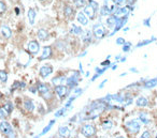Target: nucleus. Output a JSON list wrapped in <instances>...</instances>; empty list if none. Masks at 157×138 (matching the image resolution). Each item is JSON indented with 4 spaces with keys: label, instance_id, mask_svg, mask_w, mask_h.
<instances>
[{
    "label": "nucleus",
    "instance_id": "nucleus-18",
    "mask_svg": "<svg viewBox=\"0 0 157 138\" xmlns=\"http://www.w3.org/2000/svg\"><path fill=\"white\" fill-rule=\"evenodd\" d=\"M37 90H38L42 95H45L46 93H48V87L44 84H38V86H37Z\"/></svg>",
    "mask_w": 157,
    "mask_h": 138
},
{
    "label": "nucleus",
    "instance_id": "nucleus-6",
    "mask_svg": "<svg viewBox=\"0 0 157 138\" xmlns=\"http://www.w3.org/2000/svg\"><path fill=\"white\" fill-rule=\"evenodd\" d=\"M28 50L33 55L38 54L39 50H40V45H39V43L37 42V41H30V42L28 43Z\"/></svg>",
    "mask_w": 157,
    "mask_h": 138
},
{
    "label": "nucleus",
    "instance_id": "nucleus-22",
    "mask_svg": "<svg viewBox=\"0 0 157 138\" xmlns=\"http://www.w3.org/2000/svg\"><path fill=\"white\" fill-rule=\"evenodd\" d=\"M24 107H25V109L28 110V111H32V110L35 109V105H33V102L30 101V100H27V101H25Z\"/></svg>",
    "mask_w": 157,
    "mask_h": 138
},
{
    "label": "nucleus",
    "instance_id": "nucleus-50",
    "mask_svg": "<svg viewBox=\"0 0 157 138\" xmlns=\"http://www.w3.org/2000/svg\"><path fill=\"white\" fill-rule=\"evenodd\" d=\"M40 1H44V0H40Z\"/></svg>",
    "mask_w": 157,
    "mask_h": 138
},
{
    "label": "nucleus",
    "instance_id": "nucleus-43",
    "mask_svg": "<svg viewBox=\"0 0 157 138\" xmlns=\"http://www.w3.org/2000/svg\"><path fill=\"white\" fill-rule=\"evenodd\" d=\"M144 25L145 26H150V18H148L146 21H144Z\"/></svg>",
    "mask_w": 157,
    "mask_h": 138
},
{
    "label": "nucleus",
    "instance_id": "nucleus-32",
    "mask_svg": "<svg viewBox=\"0 0 157 138\" xmlns=\"http://www.w3.org/2000/svg\"><path fill=\"white\" fill-rule=\"evenodd\" d=\"M54 123H55V120H52V121H51L50 123H48V127H46L45 129H44V130H43V131H42V133L40 134V136H41V135H44V134H46V133H48V132L51 130V127H53V124H54Z\"/></svg>",
    "mask_w": 157,
    "mask_h": 138
},
{
    "label": "nucleus",
    "instance_id": "nucleus-36",
    "mask_svg": "<svg viewBox=\"0 0 157 138\" xmlns=\"http://www.w3.org/2000/svg\"><path fill=\"white\" fill-rule=\"evenodd\" d=\"M155 40V37H153L152 40H146V41H144V42H142V43H139L138 45H137V47H140V46H144L145 44H149V43H151L152 41H154Z\"/></svg>",
    "mask_w": 157,
    "mask_h": 138
},
{
    "label": "nucleus",
    "instance_id": "nucleus-28",
    "mask_svg": "<svg viewBox=\"0 0 157 138\" xmlns=\"http://www.w3.org/2000/svg\"><path fill=\"white\" fill-rule=\"evenodd\" d=\"M157 86V78L155 79H151L149 82H145V88H153V87Z\"/></svg>",
    "mask_w": 157,
    "mask_h": 138
},
{
    "label": "nucleus",
    "instance_id": "nucleus-4",
    "mask_svg": "<svg viewBox=\"0 0 157 138\" xmlns=\"http://www.w3.org/2000/svg\"><path fill=\"white\" fill-rule=\"evenodd\" d=\"M83 13L86 15V16H87L88 19H92V21H93V19L95 18L97 11H96V10L94 9L91 5H85V7H84V12Z\"/></svg>",
    "mask_w": 157,
    "mask_h": 138
},
{
    "label": "nucleus",
    "instance_id": "nucleus-26",
    "mask_svg": "<svg viewBox=\"0 0 157 138\" xmlns=\"http://www.w3.org/2000/svg\"><path fill=\"white\" fill-rule=\"evenodd\" d=\"M3 108H5V110L7 111L8 115H10V114L13 111V105L11 102H7V103L5 104V106H3Z\"/></svg>",
    "mask_w": 157,
    "mask_h": 138
},
{
    "label": "nucleus",
    "instance_id": "nucleus-51",
    "mask_svg": "<svg viewBox=\"0 0 157 138\" xmlns=\"http://www.w3.org/2000/svg\"><path fill=\"white\" fill-rule=\"evenodd\" d=\"M156 138H157V134H156Z\"/></svg>",
    "mask_w": 157,
    "mask_h": 138
},
{
    "label": "nucleus",
    "instance_id": "nucleus-49",
    "mask_svg": "<svg viewBox=\"0 0 157 138\" xmlns=\"http://www.w3.org/2000/svg\"><path fill=\"white\" fill-rule=\"evenodd\" d=\"M117 138H125V137H123V136H119Z\"/></svg>",
    "mask_w": 157,
    "mask_h": 138
},
{
    "label": "nucleus",
    "instance_id": "nucleus-17",
    "mask_svg": "<svg viewBox=\"0 0 157 138\" xmlns=\"http://www.w3.org/2000/svg\"><path fill=\"white\" fill-rule=\"evenodd\" d=\"M38 37L39 40L41 41H45L48 39V32L45 29H39L38 30Z\"/></svg>",
    "mask_w": 157,
    "mask_h": 138
},
{
    "label": "nucleus",
    "instance_id": "nucleus-42",
    "mask_svg": "<svg viewBox=\"0 0 157 138\" xmlns=\"http://www.w3.org/2000/svg\"><path fill=\"white\" fill-rule=\"evenodd\" d=\"M108 82V80L105 79V80H103V82H101V84H100V86H99V88H100V89H101V88H103V86H105V82Z\"/></svg>",
    "mask_w": 157,
    "mask_h": 138
},
{
    "label": "nucleus",
    "instance_id": "nucleus-48",
    "mask_svg": "<svg viewBox=\"0 0 157 138\" xmlns=\"http://www.w3.org/2000/svg\"><path fill=\"white\" fill-rule=\"evenodd\" d=\"M35 138H40V135H38V136H36Z\"/></svg>",
    "mask_w": 157,
    "mask_h": 138
},
{
    "label": "nucleus",
    "instance_id": "nucleus-2",
    "mask_svg": "<svg viewBox=\"0 0 157 138\" xmlns=\"http://www.w3.org/2000/svg\"><path fill=\"white\" fill-rule=\"evenodd\" d=\"M93 32H94V35H95L97 39H102V37H105V28H103V26L100 23L94 25Z\"/></svg>",
    "mask_w": 157,
    "mask_h": 138
},
{
    "label": "nucleus",
    "instance_id": "nucleus-46",
    "mask_svg": "<svg viewBox=\"0 0 157 138\" xmlns=\"http://www.w3.org/2000/svg\"><path fill=\"white\" fill-rule=\"evenodd\" d=\"M30 91L31 92H36V88H30Z\"/></svg>",
    "mask_w": 157,
    "mask_h": 138
},
{
    "label": "nucleus",
    "instance_id": "nucleus-38",
    "mask_svg": "<svg viewBox=\"0 0 157 138\" xmlns=\"http://www.w3.org/2000/svg\"><path fill=\"white\" fill-rule=\"evenodd\" d=\"M7 137H8V138H17V137H16V134H15L14 131L10 132V133L7 135Z\"/></svg>",
    "mask_w": 157,
    "mask_h": 138
},
{
    "label": "nucleus",
    "instance_id": "nucleus-34",
    "mask_svg": "<svg viewBox=\"0 0 157 138\" xmlns=\"http://www.w3.org/2000/svg\"><path fill=\"white\" fill-rule=\"evenodd\" d=\"M7 111L5 110V108H0V119H5V117H7Z\"/></svg>",
    "mask_w": 157,
    "mask_h": 138
},
{
    "label": "nucleus",
    "instance_id": "nucleus-23",
    "mask_svg": "<svg viewBox=\"0 0 157 138\" xmlns=\"http://www.w3.org/2000/svg\"><path fill=\"white\" fill-rule=\"evenodd\" d=\"M82 39H83V41H84V42H86V43L91 42V40H92V33H91V31H89V30H86L85 32H84V34L82 35Z\"/></svg>",
    "mask_w": 157,
    "mask_h": 138
},
{
    "label": "nucleus",
    "instance_id": "nucleus-21",
    "mask_svg": "<svg viewBox=\"0 0 157 138\" xmlns=\"http://www.w3.org/2000/svg\"><path fill=\"white\" fill-rule=\"evenodd\" d=\"M136 103H137V106H139V107H145V106H148L149 101L144 96H141V98H139L138 100H137Z\"/></svg>",
    "mask_w": 157,
    "mask_h": 138
},
{
    "label": "nucleus",
    "instance_id": "nucleus-37",
    "mask_svg": "<svg viewBox=\"0 0 157 138\" xmlns=\"http://www.w3.org/2000/svg\"><path fill=\"white\" fill-rule=\"evenodd\" d=\"M131 44L130 43H124V46H123V50L124 52H129V49H130Z\"/></svg>",
    "mask_w": 157,
    "mask_h": 138
},
{
    "label": "nucleus",
    "instance_id": "nucleus-14",
    "mask_svg": "<svg viewBox=\"0 0 157 138\" xmlns=\"http://www.w3.org/2000/svg\"><path fill=\"white\" fill-rule=\"evenodd\" d=\"M27 15H28L29 24H30V25H33V24H35V21H36V16H37L36 10L32 9V8H30V9L28 10Z\"/></svg>",
    "mask_w": 157,
    "mask_h": 138
},
{
    "label": "nucleus",
    "instance_id": "nucleus-45",
    "mask_svg": "<svg viewBox=\"0 0 157 138\" xmlns=\"http://www.w3.org/2000/svg\"><path fill=\"white\" fill-rule=\"evenodd\" d=\"M130 71H131V72L138 73V71H137V70H136V69H135V68H131V69H130Z\"/></svg>",
    "mask_w": 157,
    "mask_h": 138
},
{
    "label": "nucleus",
    "instance_id": "nucleus-10",
    "mask_svg": "<svg viewBox=\"0 0 157 138\" xmlns=\"http://www.w3.org/2000/svg\"><path fill=\"white\" fill-rule=\"evenodd\" d=\"M55 92L58 94L59 98H64L67 94V87L64 85H58V86L55 87Z\"/></svg>",
    "mask_w": 157,
    "mask_h": 138
},
{
    "label": "nucleus",
    "instance_id": "nucleus-24",
    "mask_svg": "<svg viewBox=\"0 0 157 138\" xmlns=\"http://www.w3.org/2000/svg\"><path fill=\"white\" fill-rule=\"evenodd\" d=\"M139 119H140V121L144 124H148L149 122H150V120H149V118H148V115H146L145 112H141L140 115H139Z\"/></svg>",
    "mask_w": 157,
    "mask_h": 138
},
{
    "label": "nucleus",
    "instance_id": "nucleus-5",
    "mask_svg": "<svg viewBox=\"0 0 157 138\" xmlns=\"http://www.w3.org/2000/svg\"><path fill=\"white\" fill-rule=\"evenodd\" d=\"M12 131H13V129L9 122H7V121L0 122V132H1V133H3L5 135H8L10 132H12Z\"/></svg>",
    "mask_w": 157,
    "mask_h": 138
},
{
    "label": "nucleus",
    "instance_id": "nucleus-44",
    "mask_svg": "<svg viewBox=\"0 0 157 138\" xmlns=\"http://www.w3.org/2000/svg\"><path fill=\"white\" fill-rule=\"evenodd\" d=\"M15 14H16V15L19 14V9H18V8H15Z\"/></svg>",
    "mask_w": 157,
    "mask_h": 138
},
{
    "label": "nucleus",
    "instance_id": "nucleus-11",
    "mask_svg": "<svg viewBox=\"0 0 157 138\" xmlns=\"http://www.w3.org/2000/svg\"><path fill=\"white\" fill-rule=\"evenodd\" d=\"M76 21H78V23L81 24V25H83V26H86V25L88 24L87 16L84 14L83 12H78V15H76Z\"/></svg>",
    "mask_w": 157,
    "mask_h": 138
},
{
    "label": "nucleus",
    "instance_id": "nucleus-20",
    "mask_svg": "<svg viewBox=\"0 0 157 138\" xmlns=\"http://www.w3.org/2000/svg\"><path fill=\"white\" fill-rule=\"evenodd\" d=\"M111 14H112V11L105 5L100 8V15H101V16H109V15Z\"/></svg>",
    "mask_w": 157,
    "mask_h": 138
},
{
    "label": "nucleus",
    "instance_id": "nucleus-9",
    "mask_svg": "<svg viewBox=\"0 0 157 138\" xmlns=\"http://www.w3.org/2000/svg\"><path fill=\"white\" fill-rule=\"evenodd\" d=\"M0 32H1V34L5 39H10V37H12V30H11V28L8 25H2L1 28H0Z\"/></svg>",
    "mask_w": 157,
    "mask_h": 138
},
{
    "label": "nucleus",
    "instance_id": "nucleus-13",
    "mask_svg": "<svg viewBox=\"0 0 157 138\" xmlns=\"http://www.w3.org/2000/svg\"><path fill=\"white\" fill-rule=\"evenodd\" d=\"M117 19H119V17H116L115 15H113V14L109 15V16H108V18H107V26L110 27V28H113V27H115Z\"/></svg>",
    "mask_w": 157,
    "mask_h": 138
},
{
    "label": "nucleus",
    "instance_id": "nucleus-29",
    "mask_svg": "<svg viewBox=\"0 0 157 138\" xmlns=\"http://www.w3.org/2000/svg\"><path fill=\"white\" fill-rule=\"evenodd\" d=\"M71 32H72V33H74V34L80 35V34H82V33H83V30H82L81 27H76V26H74V25H72Z\"/></svg>",
    "mask_w": 157,
    "mask_h": 138
},
{
    "label": "nucleus",
    "instance_id": "nucleus-12",
    "mask_svg": "<svg viewBox=\"0 0 157 138\" xmlns=\"http://www.w3.org/2000/svg\"><path fill=\"white\" fill-rule=\"evenodd\" d=\"M64 15L68 18H71L74 15V9L69 5H66L64 7Z\"/></svg>",
    "mask_w": 157,
    "mask_h": 138
},
{
    "label": "nucleus",
    "instance_id": "nucleus-41",
    "mask_svg": "<svg viewBox=\"0 0 157 138\" xmlns=\"http://www.w3.org/2000/svg\"><path fill=\"white\" fill-rule=\"evenodd\" d=\"M101 64H102V66H109L111 63H110V61H109V60H107V61H103V62H102V63H101Z\"/></svg>",
    "mask_w": 157,
    "mask_h": 138
},
{
    "label": "nucleus",
    "instance_id": "nucleus-3",
    "mask_svg": "<svg viewBox=\"0 0 157 138\" xmlns=\"http://www.w3.org/2000/svg\"><path fill=\"white\" fill-rule=\"evenodd\" d=\"M96 130H95V127H94L93 124H85L83 127H82V131L81 133L83 134L84 136L86 137H91L95 134Z\"/></svg>",
    "mask_w": 157,
    "mask_h": 138
},
{
    "label": "nucleus",
    "instance_id": "nucleus-39",
    "mask_svg": "<svg viewBox=\"0 0 157 138\" xmlns=\"http://www.w3.org/2000/svg\"><path fill=\"white\" fill-rule=\"evenodd\" d=\"M124 43H125V40L123 39V37H119V39L116 40L117 45H124Z\"/></svg>",
    "mask_w": 157,
    "mask_h": 138
},
{
    "label": "nucleus",
    "instance_id": "nucleus-30",
    "mask_svg": "<svg viewBox=\"0 0 157 138\" xmlns=\"http://www.w3.org/2000/svg\"><path fill=\"white\" fill-rule=\"evenodd\" d=\"M8 80V73L5 71H0V82H5Z\"/></svg>",
    "mask_w": 157,
    "mask_h": 138
},
{
    "label": "nucleus",
    "instance_id": "nucleus-47",
    "mask_svg": "<svg viewBox=\"0 0 157 138\" xmlns=\"http://www.w3.org/2000/svg\"><path fill=\"white\" fill-rule=\"evenodd\" d=\"M122 62H124V61H126V58H125V57H124V58H122Z\"/></svg>",
    "mask_w": 157,
    "mask_h": 138
},
{
    "label": "nucleus",
    "instance_id": "nucleus-7",
    "mask_svg": "<svg viewBox=\"0 0 157 138\" xmlns=\"http://www.w3.org/2000/svg\"><path fill=\"white\" fill-rule=\"evenodd\" d=\"M78 73L75 72L73 74V76H71V77H69L67 79V85L72 89V88H74L78 85Z\"/></svg>",
    "mask_w": 157,
    "mask_h": 138
},
{
    "label": "nucleus",
    "instance_id": "nucleus-35",
    "mask_svg": "<svg viewBox=\"0 0 157 138\" xmlns=\"http://www.w3.org/2000/svg\"><path fill=\"white\" fill-rule=\"evenodd\" d=\"M66 110H67L66 107L62 108V109H60V110H58V111L56 112V114H55V117H60V116L65 115V112H66Z\"/></svg>",
    "mask_w": 157,
    "mask_h": 138
},
{
    "label": "nucleus",
    "instance_id": "nucleus-15",
    "mask_svg": "<svg viewBox=\"0 0 157 138\" xmlns=\"http://www.w3.org/2000/svg\"><path fill=\"white\" fill-rule=\"evenodd\" d=\"M52 55V48L50 46H45L43 48V52H42V55L40 57V60H44V59H48L51 57Z\"/></svg>",
    "mask_w": 157,
    "mask_h": 138
},
{
    "label": "nucleus",
    "instance_id": "nucleus-1",
    "mask_svg": "<svg viewBox=\"0 0 157 138\" xmlns=\"http://www.w3.org/2000/svg\"><path fill=\"white\" fill-rule=\"evenodd\" d=\"M126 127L128 129V131L132 134H137L140 130V124L136 120H130V121L126 122Z\"/></svg>",
    "mask_w": 157,
    "mask_h": 138
},
{
    "label": "nucleus",
    "instance_id": "nucleus-19",
    "mask_svg": "<svg viewBox=\"0 0 157 138\" xmlns=\"http://www.w3.org/2000/svg\"><path fill=\"white\" fill-rule=\"evenodd\" d=\"M66 77L65 76H59V77H55L52 79V84L54 86H58V85H64V82H66Z\"/></svg>",
    "mask_w": 157,
    "mask_h": 138
},
{
    "label": "nucleus",
    "instance_id": "nucleus-33",
    "mask_svg": "<svg viewBox=\"0 0 157 138\" xmlns=\"http://www.w3.org/2000/svg\"><path fill=\"white\" fill-rule=\"evenodd\" d=\"M112 127H113V123H112L111 121H105V122H103V124H102V127L105 130H110V129H112Z\"/></svg>",
    "mask_w": 157,
    "mask_h": 138
},
{
    "label": "nucleus",
    "instance_id": "nucleus-31",
    "mask_svg": "<svg viewBox=\"0 0 157 138\" xmlns=\"http://www.w3.org/2000/svg\"><path fill=\"white\" fill-rule=\"evenodd\" d=\"M5 11H7V5L3 1H0V16L2 14H5Z\"/></svg>",
    "mask_w": 157,
    "mask_h": 138
},
{
    "label": "nucleus",
    "instance_id": "nucleus-16",
    "mask_svg": "<svg viewBox=\"0 0 157 138\" xmlns=\"http://www.w3.org/2000/svg\"><path fill=\"white\" fill-rule=\"evenodd\" d=\"M58 134H59V136L62 138L70 137V131L67 127H60L59 130H58Z\"/></svg>",
    "mask_w": 157,
    "mask_h": 138
},
{
    "label": "nucleus",
    "instance_id": "nucleus-27",
    "mask_svg": "<svg viewBox=\"0 0 157 138\" xmlns=\"http://www.w3.org/2000/svg\"><path fill=\"white\" fill-rule=\"evenodd\" d=\"M128 2V0H114V3L116 7H126Z\"/></svg>",
    "mask_w": 157,
    "mask_h": 138
},
{
    "label": "nucleus",
    "instance_id": "nucleus-40",
    "mask_svg": "<svg viewBox=\"0 0 157 138\" xmlns=\"http://www.w3.org/2000/svg\"><path fill=\"white\" fill-rule=\"evenodd\" d=\"M150 137H151L150 132H144V133L142 134V136H141V138H150Z\"/></svg>",
    "mask_w": 157,
    "mask_h": 138
},
{
    "label": "nucleus",
    "instance_id": "nucleus-25",
    "mask_svg": "<svg viewBox=\"0 0 157 138\" xmlns=\"http://www.w3.org/2000/svg\"><path fill=\"white\" fill-rule=\"evenodd\" d=\"M73 3L75 5V8L78 9H81V8H84L86 5V1L85 0H73Z\"/></svg>",
    "mask_w": 157,
    "mask_h": 138
},
{
    "label": "nucleus",
    "instance_id": "nucleus-8",
    "mask_svg": "<svg viewBox=\"0 0 157 138\" xmlns=\"http://www.w3.org/2000/svg\"><path fill=\"white\" fill-rule=\"evenodd\" d=\"M53 72V69L51 66H43L42 68L40 69V75L41 77L43 78H46L48 75H51Z\"/></svg>",
    "mask_w": 157,
    "mask_h": 138
}]
</instances>
